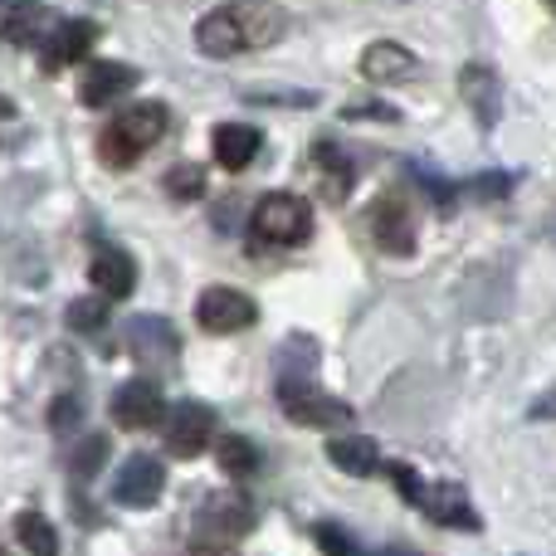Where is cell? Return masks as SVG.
<instances>
[{
  "instance_id": "1",
  "label": "cell",
  "mask_w": 556,
  "mask_h": 556,
  "mask_svg": "<svg viewBox=\"0 0 556 556\" xmlns=\"http://www.w3.org/2000/svg\"><path fill=\"white\" fill-rule=\"evenodd\" d=\"M288 15L269 0H240V5H220L211 15H201L195 25V45L211 59H230V54H250V49H269L283 39Z\"/></svg>"
},
{
  "instance_id": "2",
  "label": "cell",
  "mask_w": 556,
  "mask_h": 556,
  "mask_svg": "<svg viewBox=\"0 0 556 556\" xmlns=\"http://www.w3.org/2000/svg\"><path fill=\"white\" fill-rule=\"evenodd\" d=\"M166 132V108L162 103H132L113 117V123L98 132V162L113 166V172H127L137 166Z\"/></svg>"
},
{
  "instance_id": "3",
  "label": "cell",
  "mask_w": 556,
  "mask_h": 556,
  "mask_svg": "<svg viewBox=\"0 0 556 556\" xmlns=\"http://www.w3.org/2000/svg\"><path fill=\"white\" fill-rule=\"evenodd\" d=\"M278 405H283V415L293 425H313V430L352 425V405L317 391V386L307 381V371H278Z\"/></svg>"
},
{
  "instance_id": "4",
  "label": "cell",
  "mask_w": 556,
  "mask_h": 556,
  "mask_svg": "<svg viewBox=\"0 0 556 556\" xmlns=\"http://www.w3.org/2000/svg\"><path fill=\"white\" fill-rule=\"evenodd\" d=\"M123 337L142 371L176 376V366H181V337H176V327L166 323V317H132V323L123 327Z\"/></svg>"
},
{
  "instance_id": "5",
  "label": "cell",
  "mask_w": 556,
  "mask_h": 556,
  "mask_svg": "<svg viewBox=\"0 0 556 556\" xmlns=\"http://www.w3.org/2000/svg\"><path fill=\"white\" fill-rule=\"evenodd\" d=\"M250 230L260 244H303L313 235V211H307L298 195L288 191H274L254 205L250 215Z\"/></svg>"
},
{
  "instance_id": "6",
  "label": "cell",
  "mask_w": 556,
  "mask_h": 556,
  "mask_svg": "<svg viewBox=\"0 0 556 556\" xmlns=\"http://www.w3.org/2000/svg\"><path fill=\"white\" fill-rule=\"evenodd\" d=\"M195 323L215 337H230V332H244V327L260 323V307L244 288H230V283H215L195 298Z\"/></svg>"
},
{
  "instance_id": "7",
  "label": "cell",
  "mask_w": 556,
  "mask_h": 556,
  "mask_svg": "<svg viewBox=\"0 0 556 556\" xmlns=\"http://www.w3.org/2000/svg\"><path fill=\"white\" fill-rule=\"evenodd\" d=\"M156 420H166V395L152 376L117 386L113 391V425L117 430H152Z\"/></svg>"
},
{
  "instance_id": "8",
  "label": "cell",
  "mask_w": 556,
  "mask_h": 556,
  "mask_svg": "<svg viewBox=\"0 0 556 556\" xmlns=\"http://www.w3.org/2000/svg\"><path fill=\"white\" fill-rule=\"evenodd\" d=\"M211 440H215V410L205 401H181L166 415V454L195 459Z\"/></svg>"
},
{
  "instance_id": "9",
  "label": "cell",
  "mask_w": 556,
  "mask_h": 556,
  "mask_svg": "<svg viewBox=\"0 0 556 556\" xmlns=\"http://www.w3.org/2000/svg\"><path fill=\"white\" fill-rule=\"evenodd\" d=\"M162 489H166V469L152 454H132V459L113 473V498L123 503V508H152V503L162 498Z\"/></svg>"
},
{
  "instance_id": "10",
  "label": "cell",
  "mask_w": 556,
  "mask_h": 556,
  "mask_svg": "<svg viewBox=\"0 0 556 556\" xmlns=\"http://www.w3.org/2000/svg\"><path fill=\"white\" fill-rule=\"evenodd\" d=\"M371 235H376V244H381L386 254H401V260H410L415 254V215L395 191L381 195V201L371 205Z\"/></svg>"
},
{
  "instance_id": "11",
  "label": "cell",
  "mask_w": 556,
  "mask_h": 556,
  "mask_svg": "<svg viewBox=\"0 0 556 556\" xmlns=\"http://www.w3.org/2000/svg\"><path fill=\"white\" fill-rule=\"evenodd\" d=\"M420 513L440 528H454V532H483V518L473 513L469 493L459 483H425V498H420Z\"/></svg>"
},
{
  "instance_id": "12",
  "label": "cell",
  "mask_w": 556,
  "mask_h": 556,
  "mask_svg": "<svg viewBox=\"0 0 556 556\" xmlns=\"http://www.w3.org/2000/svg\"><path fill=\"white\" fill-rule=\"evenodd\" d=\"M98 29L88 25V20H59V29L39 45V64H45V74H59V68L78 64V59L93 49Z\"/></svg>"
},
{
  "instance_id": "13",
  "label": "cell",
  "mask_w": 556,
  "mask_h": 556,
  "mask_svg": "<svg viewBox=\"0 0 556 556\" xmlns=\"http://www.w3.org/2000/svg\"><path fill=\"white\" fill-rule=\"evenodd\" d=\"M142 84V74H137L132 64H93L84 74V88H78V98H84L88 108H108V103H117V98H127L132 88Z\"/></svg>"
},
{
  "instance_id": "14",
  "label": "cell",
  "mask_w": 556,
  "mask_h": 556,
  "mask_svg": "<svg viewBox=\"0 0 556 556\" xmlns=\"http://www.w3.org/2000/svg\"><path fill=\"white\" fill-rule=\"evenodd\" d=\"M415 68H420V59L405 45H395V39H376L362 54V74L371 84H405V78H415Z\"/></svg>"
},
{
  "instance_id": "15",
  "label": "cell",
  "mask_w": 556,
  "mask_h": 556,
  "mask_svg": "<svg viewBox=\"0 0 556 556\" xmlns=\"http://www.w3.org/2000/svg\"><path fill=\"white\" fill-rule=\"evenodd\" d=\"M211 147H215V162H220L225 172H244V166L260 156L264 137H260V127H250V123H220L211 137Z\"/></svg>"
},
{
  "instance_id": "16",
  "label": "cell",
  "mask_w": 556,
  "mask_h": 556,
  "mask_svg": "<svg viewBox=\"0 0 556 556\" xmlns=\"http://www.w3.org/2000/svg\"><path fill=\"white\" fill-rule=\"evenodd\" d=\"M88 278H93L98 293H108L117 303V298H132L137 288V264L127 250H98L93 264H88Z\"/></svg>"
},
{
  "instance_id": "17",
  "label": "cell",
  "mask_w": 556,
  "mask_h": 556,
  "mask_svg": "<svg viewBox=\"0 0 556 556\" xmlns=\"http://www.w3.org/2000/svg\"><path fill=\"white\" fill-rule=\"evenodd\" d=\"M459 88H464V103L479 113V123L483 127H493L498 123V108H503V84H498V74L493 68H483V64H469L459 74Z\"/></svg>"
},
{
  "instance_id": "18",
  "label": "cell",
  "mask_w": 556,
  "mask_h": 556,
  "mask_svg": "<svg viewBox=\"0 0 556 556\" xmlns=\"http://www.w3.org/2000/svg\"><path fill=\"white\" fill-rule=\"evenodd\" d=\"M327 459H332V469L352 473V479H371V473L381 469V450H376V440H366V434H337V440L327 444Z\"/></svg>"
},
{
  "instance_id": "19",
  "label": "cell",
  "mask_w": 556,
  "mask_h": 556,
  "mask_svg": "<svg viewBox=\"0 0 556 556\" xmlns=\"http://www.w3.org/2000/svg\"><path fill=\"white\" fill-rule=\"evenodd\" d=\"M59 29V15L49 5H10L5 10V39L10 45H29L39 49L49 35Z\"/></svg>"
},
{
  "instance_id": "20",
  "label": "cell",
  "mask_w": 556,
  "mask_h": 556,
  "mask_svg": "<svg viewBox=\"0 0 556 556\" xmlns=\"http://www.w3.org/2000/svg\"><path fill=\"white\" fill-rule=\"evenodd\" d=\"M201 518L211 532H230V538H240V532L254 528V508L240 498V493H215V498L201 508Z\"/></svg>"
},
{
  "instance_id": "21",
  "label": "cell",
  "mask_w": 556,
  "mask_h": 556,
  "mask_svg": "<svg viewBox=\"0 0 556 556\" xmlns=\"http://www.w3.org/2000/svg\"><path fill=\"white\" fill-rule=\"evenodd\" d=\"M313 166H317V172H323V191H327V201H342V195L346 191H352V162H346V156L342 152H337V147L332 142H317L313 147Z\"/></svg>"
},
{
  "instance_id": "22",
  "label": "cell",
  "mask_w": 556,
  "mask_h": 556,
  "mask_svg": "<svg viewBox=\"0 0 556 556\" xmlns=\"http://www.w3.org/2000/svg\"><path fill=\"white\" fill-rule=\"evenodd\" d=\"M10 528H15V542L29 556H59V532L49 528V518H39V513H20Z\"/></svg>"
},
{
  "instance_id": "23",
  "label": "cell",
  "mask_w": 556,
  "mask_h": 556,
  "mask_svg": "<svg viewBox=\"0 0 556 556\" xmlns=\"http://www.w3.org/2000/svg\"><path fill=\"white\" fill-rule=\"evenodd\" d=\"M215 450H220V469L230 473V479H250V473H260V450H254L244 434H225Z\"/></svg>"
},
{
  "instance_id": "24",
  "label": "cell",
  "mask_w": 556,
  "mask_h": 556,
  "mask_svg": "<svg viewBox=\"0 0 556 556\" xmlns=\"http://www.w3.org/2000/svg\"><path fill=\"white\" fill-rule=\"evenodd\" d=\"M108 307H113V298L108 293L74 298V303H68V327H74V332H98V327L108 323Z\"/></svg>"
},
{
  "instance_id": "25",
  "label": "cell",
  "mask_w": 556,
  "mask_h": 556,
  "mask_svg": "<svg viewBox=\"0 0 556 556\" xmlns=\"http://www.w3.org/2000/svg\"><path fill=\"white\" fill-rule=\"evenodd\" d=\"M201 191H205V166L181 162V166L166 172V195H176V201H195Z\"/></svg>"
},
{
  "instance_id": "26",
  "label": "cell",
  "mask_w": 556,
  "mask_h": 556,
  "mask_svg": "<svg viewBox=\"0 0 556 556\" xmlns=\"http://www.w3.org/2000/svg\"><path fill=\"white\" fill-rule=\"evenodd\" d=\"M313 542L323 547V556H362L356 538H352L346 528H337V522H317V528H313Z\"/></svg>"
},
{
  "instance_id": "27",
  "label": "cell",
  "mask_w": 556,
  "mask_h": 556,
  "mask_svg": "<svg viewBox=\"0 0 556 556\" xmlns=\"http://www.w3.org/2000/svg\"><path fill=\"white\" fill-rule=\"evenodd\" d=\"M108 459V440L103 434H93V440H84L74 450V459H68V469H74V479H88V473H98Z\"/></svg>"
},
{
  "instance_id": "28",
  "label": "cell",
  "mask_w": 556,
  "mask_h": 556,
  "mask_svg": "<svg viewBox=\"0 0 556 556\" xmlns=\"http://www.w3.org/2000/svg\"><path fill=\"white\" fill-rule=\"evenodd\" d=\"M386 473L395 479V489H401V498L410 503V508H420V498H425V479L410 469V464H386Z\"/></svg>"
},
{
  "instance_id": "29",
  "label": "cell",
  "mask_w": 556,
  "mask_h": 556,
  "mask_svg": "<svg viewBox=\"0 0 556 556\" xmlns=\"http://www.w3.org/2000/svg\"><path fill=\"white\" fill-rule=\"evenodd\" d=\"M84 420V405H78V395H59L54 405H49V430L54 434H68V425Z\"/></svg>"
},
{
  "instance_id": "30",
  "label": "cell",
  "mask_w": 556,
  "mask_h": 556,
  "mask_svg": "<svg viewBox=\"0 0 556 556\" xmlns=\"http://www.w3.org/2000/svg\"><path fill=\"white\" fill-rule=\"evenodd\" d=\"M473 195H483V201H493V195H508L513 191V176L508 172H489V176H473L469 186Z\"/></svg>"
},
{
  "instance_id": "31",
  "label": "cell",
  "mask_w": 556,
  "mask_h": 556,
  "mask_svg": "<svg viewBox=\"0 0 556 556\" xmlns=\"http://www.w3.org/2000/svg\"><path fill=\"white\" fill-rule=\"evenodd\" d=\"M415 172H420V186H430L434 205H440V211H450V205H454V191L444 186V176H440V172H425V166H415Z\"/></svg>"
},
{
  "instance_id": "32",
  "label": "cell",
  "mask_w": 556,
  "mask_h": 556,
  "mask_svg": "<svg viewBox=\"0 0 556 556\" xmlns=\"http://www.w3.org/2000/svg\"><path fill=\"white\" fill-rule=\"evenodd\" d=\"M532 420H556V395H552V401H538V405H532Z\"/></svg>"
},
{
  "instance_id": "33",
  "label": "cell",
  "mask_w": 556,
  "mask_h": 556,
  "mask_svg": "<svg viewBox=\"0 0 556 556\" xmlns=\"http://www.w3.org/2000/svg\"><path fill=\"white\" fill-rule=\"evenodd\" d=\"M186 556H230V552H220V547H191Z\"/></svg>"
},
{
  "instance_id": "34",
  "label": "cell",
  "mask_w": 556,
  "mask_h": 556,
  "mask_svg": "<svg viewBox=\"0 0 556 556\" xmlns=\"http://www.w3.org/2000/svg\"><path fill=\"white\" fill-rule=\"evenodd\" d=\"M381 556H415V552H381Z\"/></svg>"
},
{
  "instance_id": "35",
  "label": "cell",
  "mask_w": 556,
  "mask_h": 556,
  "mask_svg": "<svg viewBox=\"0 0 556 556\" xmlns=\"http://www.w3.org/2000/svg\"><path fill=\"white\" fill-rule=\"evenodd\" d=\"M547 10H552V15H556V0H547Z\"/></svg>"
}]
</instances>
